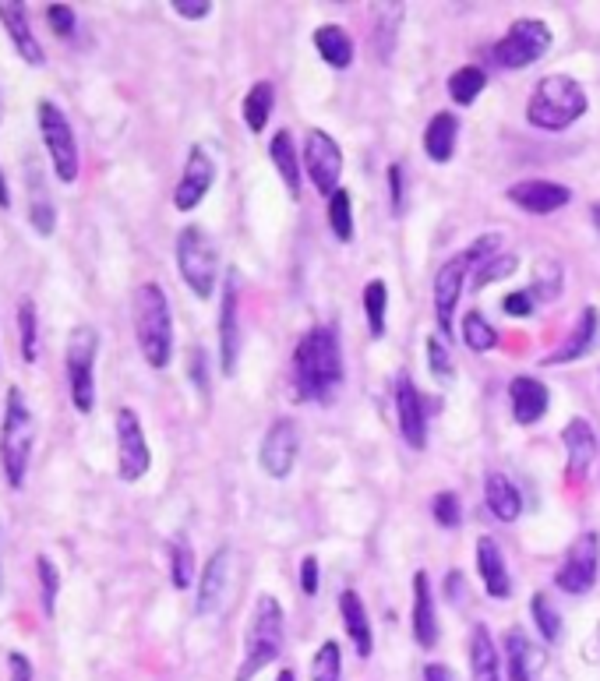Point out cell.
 Listing matches in <instances>:
<instances>
[{"label": "cell", "instance_id": "12", "mask_svg": "<svg viewBox=\"0 0 600 681\" xmlns=\"http://www.w3.org/2000/svg\"><path fill=\"white\" fill-rule=\"evenodd\" d=\"M304 170L308 180L315 184V191H322L325 198H332L339 191V177H343V149L339 142L322 128H311L304 135Z\"/></svg>", "mask_w": 600, "mask_h": 681}, {"label": "cell", "instance_id": "41", "mask_svg": "<svg viewBox=\"0 0 600 681\" xmlns=\"http://www.w3.org/2000/svg\"><path fill=\"white\" fill-rule=\"evenodd\" d=\"M463 343L470 346L473 353H488L498 346V329L480 315V311H466L463 315Z\"/></svg>", "mask_w": 600, "mask_h": 681}, {"label": "cell", "instance_id": "40", "mask_svg": "<svg viewBox=\"0 0 600 681\" xmlns=\"http://www.w3.org/2000/svg\"><path fill=\"white\" fill-rule=\"evenodd\" d=\"M36 576H39V607L46 618L57 614V597H60V569L50 554H36Z\"/></svg>", "mask_w": 600, "mask_h": 681}, {"label": "cell", "instance_id": "13", "mask_svg": "<svg viewBox=\"0 0 600 681\" xmlns=\"http://www.w3.org/2000/svg\"><path fill=\"white\" fill-rule=\"evenodd\" d=\"M300 456V427L293 417H276L258 445V463L272 480H286Z\"/></svg>", "mask_w": 600, "mask_h": 681}, {"label": "cell", "instance_id": "54", "mask_svg": "<svg viewBox=\"0 0 600 681\" xmlns=\"http://www.w3.org/2000/svg\"><path fill=\"white\" fill-rule=\"evenodd\" d=\"M424 681H456V674L445 664H428L424 667Z\"/></svg>", "mask_w": 600, "mask_h": 681}, {"label": "cell", "instance_id": "10", "mask_svg": "<svg viewBox=\"0 0 600 681\" xmlns=\"http://www.w3.org/2000/svg\"><path fill=\"white\" fill-rule=\"evenodd\" d=\"M113 431H117V477L124 480V484H138L152 466L142 417H138L131 406H120V410L113 413Z\"/></svg>", "mask_w": 600, "mask_h": 681}, {"label": "cell", "instance_id": "24", "mask_svg": "<svg viewBox=\"0 0 600 681\" xmlns=\"http://www.w3.org/2000/svg\"><path fill=\"white\" fill-rule=\"evenodd\" d=\"M477 576H480L484 593H488L491 600H505L512 593L509 565H505V554H502V547H498L495 537L477 540Z\"/></svg>", "mask_w": 600, "mask_h": 681}, {"label": "cell", "instance_id": "45", "mask_svg": "<svg viewBox=\"0 0 600 681\" xmlns=\"http://www.w3.org/2000/svg\"><path fill=\"white\" fill-rule=\"evenodd\" d=\"M516 269H519L516 255H491L488 262L477 265V272H473V286H477V290H484V286H491V283H498V279L512 276Z\"/></svg>", "mask_w": 600, "mask_h": 681}, {"label": "cell", "instance_id": "52", "mask_svg": "<svg viewBox=\"0 0 600 681\" xmlns=\"http://www.w3.org/2000/svg\"><path fill=\"white\" fill-rule=\"evenodd\" d=\"M8 681H32V660L25 653H8Z\"/></svg>", "mask_w": 600, "mask_h": 681}, {"label": "cell", "instance_id": "15", "mask_svg": "<svg viewBox=\"0 0 600 681\" xmlns=\"http://www.w3.org/2000/svg\"><path fill=\"white\" fill-rule=\"evenodd\" d=\"M216 184V159L209 156L205 145H191L188 159H184V173H180L177 188H173V209L191 212L205 202V195Z\"/></svg>", "mask_w": 600, "mask_h": 681}, {"label": "cell", "instance_id": "51", "mask_svg": "<svg viewBox=\"0 0 600 681\" xmlns=\"http://www.w3.org/2000/svg\"><path fill=\"white\" fill-rule=\"evenodd\" d=\"M173 15L188 18V22H198V18H209V11L216 8L212 0H170Z\"/></svg>", "mask_w": 600, "mask_h": 681}, {"label": "cell", "instance_id": "31", "mask_svg": "<svg viewBox=\"0 0 600 681\" xmlns=\"http://www.w3.org/2000/svg\"><path fill=\"white\" fill-rule=\"evenodd\" d=\"M269 156H272V163H276L279 180H283L286 195H290L293 202H297V198H300V156H297V149H293L290 128H279L276 135H272Z\"/></svg>", "mask_w": 600, "mask_h": 681}, {"label": "cell", "instance_id": "35", "mask_svg": "<svg viewBox=\"0 0 600 681\" xmlns=\"http://www.w3.org/2000/svg\"><path fill=\"white\" fill-rule=\"evenodd\" d=\"M530 614H533V625H537L540 639L551 646L562 643V614H558V607L551 604L548 593H533L530 597Z\"/></svg>", "mask_w": 600, "mask_h": 681}, {"label": "cell", "instance_id": "1", "mask_svg": "<svg viewBox=\"0 0 600 681\" xmlns=\"http://www.w3.org/2000/svg\"><path fill=\"white\" fill-rule=\"evenodd\" d=\"M346 367L343 350H339V336L332 325H315L300 336L297 350H293V396L304 403H332L336 389L343 385Z\"/></svg>", "mask_w": 600, "mask_h": 681}, {"label": "cell", "instance_id": "39", "mask_svg": "<svg viewBox=\"0 0 600 681\" xmlns=\"http://www.w3.org/2000/svg\"><path fill=\"white\" fill-rule=\"evenodd\" d=\"M170 583L173 590H188L195 583V551H191L188 537H173L170 540Z\"/></svg>", "mask_w": 600, "mask_h": 681}, {"label": "cell", "instance_id": "14", "mask_svg": "<svg viewBox=\"0 0 600 681\" xmlns=\"http://www.w3.org/2000/svg\"><path fill=\"white\" fill-rule=\"evenodd\" d=\"M240 364V276L226 272L223 300H219V371L237 375Z\"/></svg>", "mask_w": 600, "mask_h": 681}, {"label": "cell", "instance_id": "37", "mask_svg": "<svg viewBox=\"0 0 600 681\" xmlns=\"http://www.w3.org/2000/svg\"><path fill=\"white\" fill-rule=\"evenodd\" d=\"M484 85H488V75H484V68H477V64H466V68L452 71V75H449V96H452V103L473 106V103H477L480 92H484Z\"/></svg>", "mask_w": 600, "mask_h": 681}, {"label": "cell", "instance_id": "49", "mask_svg": "<svg viewBox=\"0 0 600 681\" xmlns=\"http://www.w3.org/2000/svg\"><path fill=\"white\" fill-rule=\"evenodd\" d=\"M389 191H392V216H403L406 212V170H403V163L389 166Z\"/></svg>", "mask_w": 600, "mask_h": 681}, {"label": "cell", "instance_id": "23", "mask_svg": "<svg viewBox=\"0 0 600 681\" xmlns=\"http://www.w3.org/2000/svg\"><path fill=\"white\" fill-rule=\"evenodd\" d=\"M509 399H512V417H516L519 427H530L537 424L551 406V392L548 385L540 382V378L530 375H519L509 382Z\"/></svg>", "mask_w": 600, "mask_h": 681}, {"label": "cell", "instance_id": "7", "mask_svg": "<svg viewBox=\"0 0 600 681\" xmlns=\"http://www.w3.org/2000/svg\"><path fill=\"white\" fill-rule=\"evenodd\" d=\"M96 357H99V332L92 325H75L68 332L64 350V371H68V396L78 413L96 410Z\"/></svg>", "mask_w": 600, "mask_h": 681}, {"label": "cell", "instance_id": "57", "mask_svg": "<svg viewBox=\"0 0 600 681\" xmlns=\"http://www.w3.org/2000/svg\"><path fill=\"white\" fill-rule=\"evenodd\" d=\"M0 533H4V526H0ZM0 590H4V554H0Z\"/></svg>", "mask_w": 600, "mask_h": 681}, {"label": "cell", "instance_id": "47", "mask_svg": "<svg viewBox=\"0 0 600 681\" xmlns=\"http://www.w3.org/2000/svg\"><path fill=\"white\" fill-rule=\"evenodd\" d=\"M46 25L53 29V36L71 39V36H75V29H78L75 8H68V4H50V8H46Z\"/></svg>", "mask_w": 600, "mask_h": 681}, {"label": "cell", "instance_id": "29", "mask_svg": "<svg viewBox=\"0 0 600 681\" xmlns=\"http://www.w3.org/2000/svg\"><path fill=\"white\" fill-rule=\"evenodd\" d=\"M484 502H488L491 516H495L498 523H516V519L523 516V494H519L516 480L498 470L484 477Z\"/></svg>", "mask_w": 600, "mask_h": 681}, {"label": "cell", "instance_id": "59", "mask_svg": "<svg viewBox=\"0 0 600 681\" xmlns=\"http://www.w3.org/2000/svg\"><path fill=\"white\" fill-rule=\"evenodd\" d=\"M0 124H4V92H0Z\"/></svg>", "mask_w": 600, "mask_h": 681}, {"label": "cell", "instance_id": "25", "mask_svg": "<svg viewBox=\"0 0 600 681\" xmlns=\"http://www.w3.org/2000/svg\"><path fill=\"white\" fill-rule=\"evenodd\" d=\"M597 339H600V311L593 304H586L576 318V329L569 332V339H565L555 353L544 357V364H572V360H583L586 353H593Z\"/></svg>", "mask_w": 600, "mask_h": 681}, {"label": "cell", "instance_id": "17", "mask_svg": "<svg viewBox=\"0 0 600 681\" xmlns=\"http://www.w3.org/2000/svg\"><path fill=\"white\" fill-rule=\"evenodd\" d=\"M396 424L403 442L413 452H420L428 445V413H424V396L417 392L410 375L396 378Z\"/></svg>", "mask_w": 600, "mask_h": 681}, {"label": "cell", "instance_id": "19", "mask_svg": "<svg viewBox=\"0 0 600 681\" xmlns=\"http://www.w3.org/2000/svg\"><path fill=\"white\" fill-rule=\"evenodd\" d=\"M230 565L233 554L230 547H216L209 554V562L202 565V576H198V600H195V614H216L226 600V590H230Z\"/></svg>", "mask_w": 600, "mask_h": 681}, {"label": "cell", "instance_id": "9", "mask_svg": "<svg viewBox=\"0 0 600 681\" xmlns=\"http://www.w3.org/2000/svg\"><path fill=\"white\" fill-rule=\"evenodd\" d=\"M551 50V29L540 18H516L502 39L491 46V60L505 71H526Z\"/></svg>", "mask_w": 600, "mask_h": 681}, {"label": "cell", "instance_id": "30", "mask_svg": "<svg viewBox=\"0 0 600 681\" xmlns=\"http://www.w3.org/2000/svg\"><path fill=\"white\" fill-rule=\"evenodd\" d=\"M456 142H459V120L449 110L435 113L424 128V152H428L431 163H449L456 156Z\"/></svg>", "mask_w": 600, "mask_h": 681}, {"label": "cell", "instance_id": "28", "mask_svg": "<svg viewBox=\"0 0 600 681\" xmlns=\"http://www.w3.org/2000/svg\"><path fill=\"white\" fill-rule=\"evenodd\" d=\"M339 618H343V629H346V636H350L357 657H371V650H375V636H371L368 607H364V600H360L357 590L339 593Z\"/></svg>", "mask_w": 600, "mask_h": 681}, {"label": "cell", "instance_id": "6", "mask_svg": "<svg viewBox=\"0 0 600 681\" xmlns=\"http://www.w3.org/2000/svg\"><path fill=\"white\" fill-rule=\"evenodd\" d=\"M177 272L180 279L188 283V290L195 297L209 300L216 293V279H219V247L209 237V230L198 223L184 226L177 233Z\"/></svg>", "mask_w": 600, "mask_h": 681}, {"label": "cell", "instance_id": "32", "mask_svg": "<svg viewBox=\"0 0 600 681\" xmlns=\"http://www.w3.org/2000/svg\"><path fill=\"white\" fill-rule=\"evenodd\" d=\"M470 678L473 681H502V674H498V646L484 625H473V632H470Z\"/></svg>", "mask_w": 600, "mask_h": 681}, {"label": "cell", "instance_id": "33", "mask_svg": "<svg viewBox=\"0 0 600 681\" xmlns=\"http://www.w3.org/2000/svg\"><path fill=\"white\" fill-rule=\"evenodd\" d=\"M315 50L322 53V60L329 64V68L336 71H346L353 64V39L350 32L343 29V25H322V29H315Z\"/></svg>", "mask_w": 600, "mask_h": 681}, {"label": "cell", "instance_id": "8", "mask_svg": "<svg viewBox=\"0 0 600 681\" xmlns=\"http://www.w3.org/2000/svg\"><path fill=\"white\" fill-rule=\"evenodd\" d=\"M36 120H39V138H43L46 156H50V166H53V177H57L60 184H75L78 170H82V159H78V138L68 113L60 110L53 99H39Z\"/></svg>", "mask_w": 600, "mask_h": 681}, {"label": "cell", "instance_id": "53", "mask_svg": "<svg viewBox=\"0 0 600 681\" xmlns=\"http://www.w3.org/2000/svg\"><path fill=\"white\" fill-rule=\"evenodd\" d=\"M191 378H195L198 392H202V396H209V375H205V353L202 350L191 353Z\"/></svg>", "mask_w": 600, "mask_h": 681}, {"label": "cell", "instance_id": "55", "mask_svg": "<svg viewBox=\"0 0 600 681\" xmlns=\"http://www.w3.org/2000/svg\"><path fill=\"white\" fill-rule=\"evenodd\" d=\"M0 209H11V188H8V177L0 173Z\"/></svg>", "mask_w": 600, "mask_h": 681}, {"label": "cell", "instance_id": "21", "mask_svg": "<svg viewBox=\"0 0 600 681\" xmlns=\"http://www.w3.org/2000/svg\"><path fill=\"white\" fill-rule=\"evenodd\" d=\"M562 445H565V470L572 480H583L590 473V466L597 463V431L590 427L586 417H572L562 427Z\"/></svg>", "mask_w": 600, "mask_h": 681}, {"label": "cell", "instance_id": "44", "mask_svg": "<svg viewBox=\"0 0 600 681\" xmlns=\"http://www.w3.org/2000/svg\"><path fill=\"white\" fill-rule=\"evenodd\" d=\"M343 674V657H339L336 639H325L322 650L311 657V681H339Z\"/></svg>", "mask_w": 600, "mask_h": 681}, {"label": "cell", "instance_id": "20", "mask_svg": "<svg viewBox=\"0 0 600 681\" xmlns=\"http://www.w3.org/2000/svg\"><path fill=\"white\" fill-rule=\"evenodd\" d=\"M0 25H4V32H8V39L18 50V57H22L29 68H43L46 50H43V43H39V36H32L29 11H25L22 0H0Z\"/></svg>", "mask_w": 600, "mask_h": 681}, {"label": "cell", "instance_id": "27", "mask_svg": "<svg viewBox=\"0 0 600 681\" xmlns=\"http://www.w3.org/2000/svg\"><path fill=\"white\" fill-rule=\"evenodd\" d=\"M25 191H29V223L32 230L39 233V237H53V230H57V205H53V195L50 188H46L43 173H39V166L25 163Z\"/></svg>", "mask_w": 600, "mask_h": 681}, {"label": "cell", "instance_id": "22", "mask_svg": "<svg viewBox=\"0 0 600 681\" xmlns=\"http://www.w3.org/2000/svg\"><path fill=\"white\" fill-rule=\"evenodd\" d=\"M502 646H505V671H509V681H533L544 671V650H540L523 629L512 625V629L505 632Z\"/></svg>", "mask_w": 600, "mask_h": 681}, {"label": "cell", "instance_id": "16", "mask_svg": "<svg viewBox=\"0 0 600 681\" xmlns=\"http://www.w3.org/2000/svg\"><path fill=\"white\" fill-rule=\"evenodd\" d=\"M470 269H473L470 255L459 251V255L449 258L435 276V318H438L442 339L452 336V318H456V304H459V297H463V286H466Z\"/></svg>", "mask_w": 600, "mask_h": 681}, {"label": "cell", "instance_id": "50", "mask_svg": "<svg viewBox=\"0 0 600 681\" xmlns=\"http://www.w3.org/2000/svg\"><path fill=\"white\" fill-rule=\"evenodd\" d=\"M533 304H537V300L530 297V290H512L509 297L502 300V311H505V315H512V318H530Z\"/></svg>", "mask_w": 600, "mask_h": 681}, {"label": "cell", "instance_id": "46", "mask_svg": "<svg viewBox=\"0 0 600 681\" xmlns=\"http://www.w3.org/2000/svg\"><path fill=\"white\" fill-rule=\"evenodd\" d=\"M431 516H435V523L442 526V530H456V526L463 523V505H459L456 491H438L435 498H431Z\"/></svg>", "mask_w": 600, "mask_h": 681}, {"label": "cell", "instance_id": "36", "mask_svg": "<svg viewBox=\"0 0 600 681\" xmlns=\"http://www.w3.org/2000/svg\"><path fill=\"white\" fill-rule=\"evenodd\" d=\"M18 346H22V360L25 364H36L39 357V311L36 300L22 297L18 300Z\"/></svg>", "mask_w": 600, "mask_h": 681}, {"label": "cell", "instance_id": "11", "mask_svg": "<svg viewBox=\"0 0 600 681\" xmlns=\"http://www.w3.org/2000/svg\"><path fill=\"white\" fill-rule=\"evenodd\" d=\"M597 569H600V537L593 530L579 533L576 544L565 551L562 565L555 572V583L562 593L569 597H586L597 583Z\"/></svg>", "mask_w": 600, "mask_h": 681}, {"label": "cell", "instance_id": "2", "mask_svg": "<svg viewBox=\"0 0 600 681\" xmlns=\"http://www.w3.org/2000/svg\"><path fill=\"white\" fill-rule=\"evenodd\" d=\"M32 449H36V417H32L25 392L11 385L8 399H4V420H0V470H4L11 491L25 487Z\"/></svg>", "mask_w": 600, "mask_h": 681}, {"label": "cell", "instance_id": "42", "mask_svg": "<svg viewBox=\"0 0 600 681\" xmlns=\"http://www.w3.org/2000/svg\"><path fill=\"white\" fill-rule=\"evenodd\" d=\"M424 357H428V371L435 375L438 385L456 382V360H452V353H449V346H445L442 336H428V343H424Z\"/></svg>", "mask_w": 600, "mask_h": 681}, {"label": "cell", "instance_id": "3", "mask_svg": "<svg viewBox=\"0 0 600 681\" xmlns=\"http://www.w3.org/2000/svg\"><path fill=\"white\" fill-rule=\"evenodd\" d=\"M135 339L145 364L163 371L173 357V307L159 283H142L135 290Z\"/></svg>", "mask_w": 600, "mask_h": 681}, {"label": "cell", "instance_id": "56", "mask_svg": "<svg viewBox=\"0 0 600 681\" xmlns=\"http://www.w3.org/2000/svg\"><path fill=\"white\" fill-rule=\"evenodd\" d=\"M276 681H297V674L290 671V667H283V671H279V678Z\"/></svg>", "mask_w": 600, "mask_h": 681}, {"label": "cell", "instance_id": "48", "mask_svg": "<svg viewBox=\"0 0 600 681\" xmlns=\"http://www.w3.org/2000/svg\"><path fill=\"white\" fill-rule=\"evenodd\" d=\"M300 590H304V597H318V590H322V565H318L315 554H304V562H300Z\"/></svg>", "mask_w": 600, "mask_h": 681}, {"label": "cell", "instance_id": "26", "mask_svg": "<svg viewBox=\"0 0 600 681\" xmlns=\"http://www.w3.org/2000/svg\"><path fill=\"white\" fill-rule=\"evenodd\" d=\"M413 639H417V646H424V650H435L438 646V607H435L428 572H417V576H413Z\"/></svg>", "mask_w": 600, "mask_h": 681}, {"label": "cell", "instance_id": "34", "mask_svg": "<svg viewBox=\"0 0 600 681\" xmlns=\"http://www.w3.org/2000/svg\"><path fill=\"white\" fill-rule=\"evenodd\" d=\"M272 106H276V89H272V82H255V85H251L248 96H244V106H240V113H244V124H248L251 135L265 131V124L272 120Z\"/></svg>", "mask_w": 600, "mask_h": 681}, {"label": "cell", "instance_id": "58", "mask_svg": "<svg viewBox=\"0 0 600 681\" xmlns=\"http://www.w3.org/2000/svg\"><path fill=\"white\" fill-rule=\"evenodd\" d=\"M593 223L600 226V205H593Z\"/></svg>", "mask_w": 600, "mask_h": 681}, {"label": "cell", "instance_id": "4", "mask_svg": "<svg viewBox=\"0 0 600 681\" xmlns=\"http://www.w3.org/2000/svg\"><path fill=\"white\" fill-rule=\"evenodd\" d=\"M586 89L572 75L540 78L526 103V120L540 131H565L586 113Z\"/></svg>", "mask_w": 600, "mask_h": 681}, {"label": "cell", "instance_id": "5", "mask_svg": "<svg viewBox=\"0 0 600 681\" xmlns=\"http://www.w3.org/2000/svg\"><path fill=\"white\" fill-rule=\"evenodd\" d=\"M283 625L286 622H283L279 600L272 597V593H262V597L255 600V607H251V622H248V632H244V660H240L237 667V681H251L258 671H265V667L283 653V639H286Z\"/></svg>", "mask_w": 600, "mask_h": 681}, {"label": "cell", "instance_id": "18", "mask_svg": "<svg viewBox=\"0 0 600 681\" xmlns=\"http://www.w3.org/2000/svg\"><path fill=\"white\" fill-rule=\"evenodd\" d=\"M509 202L516 205V209L530 212V216H551V212L565 209V205L572 202V191L565 188V184H555V180H519V184H512L509 191Z\"/></svg>", "mask_w": 600, "mask_h": 681}, {"label": "cell", "instance_id": "43", "mask_svg": "<svg viewBox=\"0 0 600 681\" xmlns=\"http://www.w3.org/2000/svg\"><path fill=\"white\" fill-rule=\"evenodd\" d=\"M329 226H332V233H336V240H343V244L353 240L357 223H353V198L346 188H339L336 195L329 198Z\"/></svg>", "mask_w": 600, "mask_h": 681}, {"label": "cell", "instance_id": "38", "mask_svg": "<svg viewBox=\"0 0 600 681\" xmlns=\"http://www.w3.org/2000/svg\"><path fill=\"white\" fill-rule=\"evenodd\" d=\"M385 311H389V286H385V279H371L364 286V318H368L371 339L385 336Z\"/></svg>", "mask_w": 600, "mask_h": 681}]
</instances>
